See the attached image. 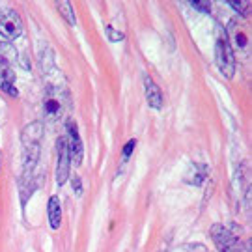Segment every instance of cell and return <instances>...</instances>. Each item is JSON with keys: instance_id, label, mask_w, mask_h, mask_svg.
<instances>
[{"instance_id": "7a4b0ae2", "label": "cell", "mask_w": 252, "mask_h": 252, "mask_svg": "<svg viewBox=\"0 0 252 252\" xmlns=\"http://www.w3.org/2000/svg\"><path fill=\"white\" fill-rule=\"evenodd\" d=\"M67 108H69L67 92L60 90V88H51V90L47 92L45 101H43V110H45V116L49 118L51 122L63 120Z\"/></svg>"}, {"instance_id": "ac0fdd59", "label": "cell", "mask_w": 252, "mask_h": 252, "mask_svg": "<svg viewBox=\"0 0 252 252\" xmlns=\"http://www.w3.org/2000/svg\"><path fill=\"white\" fill-rule=\"evenodd\" d=\"M73 187H75V192H77V194H81V180H79V178L73 180Z\"/></svg>"}, {"instance_id": "2e32d148", "label": "cell", "mask_w": 252, "mask_h": 252, "mask_svg": "<svg viewBox=\"0 0 252 252\" xmlns=\"http://www.w3.org/2000/svg\"><path fill=\"white\" fill-rule=\"evenodd\" d=\"M107 36L110 37L112 41H122V39H124V34H118L116 30H114V28H110V27L107 28Z\"/></svg>"}, {"instance_id": "9a60e30c", "label": "cell", "mask_w": 252, "mask_h": 252, "mask_svg": "<svg viewBox=\"0 0 252 252\" xmlns=\"http://www.w3.org/2000/svg\"><path fill=\"white\" fill-rule=\"evenodd\" d=\"M135 144H136V140H129L126 144V148H124V152H122V155H124V159H127L131 153H133V150H135Z\"/></svg>"}, {"instance_id": "5b68a950", "label": "cell", "mask_w": 252, "mask_h": 252, "mask_svg": "<svg viewBox=\"0 0 252 252\" xmlns=\"http://www.w3.org/2000/svg\"><path fill=\"white\" fill-rule=\"evenodd\" d=\"M56 153H58V164H56V181L58 185H63L69 178V150L65 138L56 140Z\"/></svg>"}, {"instance_id": "e0dca14e", "label": "cell", "mask_w": 252, "mask_h": 252, "mask_svg": "<svg viewBox=\"0 0 252 252\" xmlns=\"http://www.w3.org/2000/svg\"><path fill=\"white\" fill-rule=\"evenodd\" d=\"M192 6L196 9H204L206 13L209 11V4H207V2H192Z\"/></svg>"}, {"instance_id": "8992f818", "label": "cell", "mask_w": 252, "mask_h": 252, "mask_svg": "<svg viewBox=\"0 0 252 252\" xmlns=\"http://www.w3.org/2000/svg\"><path fill=\"white\" fill-rule=\"evenodd\" d=\"M67 135H69V140H65V142H67V150H69V159H73V162H77V164H81L82 140L73 122H67Z\"/></svg>"}, {"instance_id": "30bf717a", "label": "cell", "mask_w": 252, "mask_h": 252, "mask_svg": "<svg viewBox=\"0 0 252 252\" xmlns=\"http://www.w3.org/2000/svg\"><path fill=\"white\" fill-rule=\"evenodd\" d=\"M17 58V51L13 49L11 43H2L0 41V69L2 67H9Z\"/></svg>"}, {"instance_id": "5bb4252c", "label": "cell", "mask_w": 252, "mask_h": 252, "mask_svg": "<svg viewBox=\"0 0 252 252\" xmlns=\"http://www.w3.org/2000/svg\"><path fill=\"white\" fill-rule=\"evenodd\" d=\"M0 88H2V92H8L11 97H17V90L13 88V84H9V82H0Z\"/></svg>"}, {"instance_id": "4fadbf2b", "label": "cell", "mask_w": 252, "mask_h": 252, "mask_svg": "<svg viewBox=\"0 0 252 252\" xmlns=\"http://www.w3.org/2000/svg\"><path fill=\"white\" fill-rule=\"evenodd\" d=\"M230 6H232V8L235 9V11H237V13H241V15H247V11H249V8H251V2H230Z\"/></svg>"}, {"instance_id": "7c38bea8", "label": "cell", "mask_w": 252, "mask_h": 252, "mask_svg": "<svg viewBox=\"0 0 252 252\" xmlns=\"http://www.w3.org/2000/svg\"><path fill=\"white\" fill-rule=\"evenodd\" d=\"M56 8L60 11V15H62L69 25H75V15H73V9H71V2H56Z\"/></svg>"}, {"instance_id": "ba28073f", "label": "cell", "mask_w": 252, "mask_h": 252, "mask_svg": "<svg viewBox=\"0 0 252 252\" xmlns=\"http://www.w3.org/2000/svg\"><path fill=\"white\" fill-rule=\"evenodd\" d=\"M144 84H146V97H148L150 107L161 108L162 99H161V92H159V88H157V84L152 81V77H146Z\"/></svg>"}, {"instance_id": "8fae6325", "label": "cell", "mask_w": 252, "mask_h": 252, "mask_svg": "<svg viewBox=\"0 0 252 252\" xmlns=\"http://www.w3.org/2000/svg\"><path fill=\"white\" fill-rule=\"evenodd\" d=\"M228 32L232 34V41H234V43L239 47V49H245V47H247V41H249V37L245 36L243 30L237 27V23H235V21H232V23H230V28H228Z\"/></svg>"}, {"instance_id": "277c9868", "label": "cell", "mask_w": 252, "mask_h": 252, "mask_svg": "<svg viewBox=\"0 0 252 252\" xmlns=\"http://www.w3.org/2000/svg\"><path fill=\"white\" fill-rule=\"evenodd\" d=\"M23 34V23H21V17H19L15 11H6L2 13L0 17V36L4 39H17L19 36Z\"/></svg>"}, {"instance_id": "9c48e42d", "label": "cell", "mask_w": 252, "mask_h": 252, "mask_svg": "<svg viewBox=\"0 0 252 252\" xmlns=\"http://www.w3.org/2000/svg\"><path fill=\"white\" fill-rule=\"evenodd\" d=\"M47 213H49V222L56 230L60 226V220H62V209H60V200H58V196H51L49 206H47Z\"/></svg>"}, {"instance_id": "3957f363", "label": "cell", "mask_w": 252, "mask_h": 252, "mask_svg": "<svg viewBox=\"0 0 252 252\" xmlns=\"http://www.w3.org/2000/svg\"><path fill=\"white\" fill-rule=\"evenodd\" d=\"M215 58H217V65L219 69L222 71L224 77H232L235 69V62H234V51H232V45H230V39L220 34L217 37L215 43Z\"/></svg>"}, {"instance_id": "6da1fadb", "label": "cell", "mask_w": 252, "mask_h": 252, "mask_svg": "<svg viewBox=\"0 0 252 252\" xmlns=\"http://www.w3.org/2000/svg\"><path fill=\"white\" fill-rule=\"evenodd\" d=\"M43 136V126L41 122L28 124L23 129V146H25V176H23V185L30 181V176L34 172V166L39 157V144Z\"/></svg>"}, {"instance_id": "52a82bcc", "label": "cell", "mask_w": 252, "mask_h": 252, "mask_svg": "<svg viewBox=\"0 0 252 252\" xmlns=\"http://www.w3.org/2000/svg\"><path fill=\"white\" fill-rule=\"evenodd\" d=\"M211 235H213L217 247H219L220 251H226V249L234 247V243H235V237L230 234L226 228H222V226H215V228H211Z\"/></svg>"}]
</instances>
